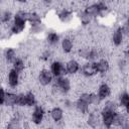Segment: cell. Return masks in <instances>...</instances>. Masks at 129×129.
I'll list each match as a JSON object with an SVG mask.
<instances>
[{
    "label": "cell",
    "mask_w": 129,
    "mask_h": 129,
    "mask_svg": "<svg viewBox=\"0 0 129 129\" xmlns=\"http://www.w3.org/2000/svg\"><path fill=\"white\" fill-rule=\"evenodd\" d=\"M6 93H7V89H6L5 87H2V88H1V99H0V105H2V104L4 103Z\"/></svg>",
    "instance_id": "cell-33"
},
{
    "label": "cell",
    "mask_w": 129,
    "mask_h": 129,
    "mask_svg": "<svg viewBox=\"0 0 129 129\" xmlns=\"http://www.w3.org/2000/svg\"><path fill=\"white\" fill-rule=\"evenodd\" d=\"M90 49L91 45H82L81 47L78 48L77 50V55L79 59L82 60H89V55H90Z\"/></svg>",
    "instance_id": "cell-30"
},
{
    "label": "cell",
    "mask_w": 129,
    "mask_h": 129,
    "mask_svg": "<svg viewBox=\"0 0 129 129\" xmlns=\"http://www.w3.org/2000/svg\"><path fill=\"white\" fill-rule=\"evenodd\" d=\"M103 109V110H109V111H113V112H117L118 110H120L119 106H118V103L116 100H113V99H107L106 101H104L100 107V110Z\"/></svg>",
    "instance_id": "cell-25"
},
{
    "label": "cell",
    "mask_w": 129,
    "mask_h": 129,
    "mask_svg": "<svg viewBox=\"0 0 129 129\" xmlns=\"http://www.w3.org/2000/svg\"><path fill=\"white\" fill-rule=\"evenodd\" d=\"M15 3H17V4H21V5H23V4H26V3H28V1L29 0H13Z\"/></svg>",
    "instance_id": "cell-34"
},
{
    "label": "cell",
    "mask_w": 129,
    "mask_h": 129,
    "mask_svg": "<svg viewBox=\"0 0 129 129\" xmlns=\"http://www.w3.org/2000/svg\"><path fill=\"white\" fill-rule=\"evenodd\" d=\"M28 31L30 34L32 35H40L43 32H45V26L43 23H39V24H32V25H28Z\"/></svg>",
    "instance_id": "cell-31"
},
{
    "label": "cell",
    "mask_w": 129,
    "mask_h": 129,
    "mask_svg": "<svg viewBox=\"0 0 129 129\" xmlns=\"http://www.w3.org/2000/svg\"><path fill=\"white\" fill-rule=\"evenodd\" d=\"M60 50L63 54H71L75 49V39L71 35H66L61 37L59 43Z\"/></svg>",
    "instance_id": "cell-14"
},
{
    "label": "cell",
    "mask_w": 129,
    "mask_h": 129,
    "mask_svg": "<svg viewBox=\"0 0 129 129\" xmlns=\"http://www.w3.org/2000/svg\"><path fill=\"white\" fill-rule=\"evenodd\" d=\"M47 116L49 117L51 122L57 126L63 122L66 116V110L60 105H54L50 107L49 110L47 111Z\"/></svg>",
    "instance_id": "cell-6"
},
{
    "label": "cell",
    "mask_w": 129,
    "mask_h": 129,
    "mask_svg": "<svg viewBox=\"0 0 129 129\" xmlns=\"http://www.w3.org/2000/svg\"><path fill=\"white\" fill-rule=\"evenodd\" d=\"M16 107L17 108H26V95H25V92H18L17 93Z\"/></svg>",
    "instance_id": "cell-32"
},
{
    "label": "cell",
    "mask_w": 129,
    "mask_h": 129,
    "mask_svg": "<svg viewBox=\"0 0 129 129\" xmlns=\"http://www.w3.org/2000/svg\"><path fill=\"white\" fill-rule=\"evenodd\" d=\"M73 91V82L70 76H61L54 78L52 85L50 86V92L53 97L69 96Z\"/></svg>",
    "instance_id": "cell-1"
},
{
    "label": "cell",
    "mask_w": 129,
    "mask_h": 129,
    "mask_svg": "<svg viewBox=\"0 0 129 129\" xmlns=\"http://www.w3.org/2000/svg\"><path fill=\"white\" fill-rule=\"evenodd\" d=\"M25 95H26V108H32L38 104V99L35 92H33L32 90H29L25 92Z\"/></svg>",
    "instance_id": "cell-27"
},
{
    "label": "cell",
    "mask_w": 129,
    "mask_h": 129,
    "mask_svg": "<svg viewBox=\"0 0 129 129\" xmlns=\"http://www.w3.org/2000/svg\"><path fill=\"white\" fill-rule=\"evenodd\" d=\"M27 22H28V25L42 23V16H41V14H40L39 12H37V11H35V10L28 11Z\"/></svg>",
    "instance_id": "cell-26"
},
{
    "label": "cell",
    "mask_w": 129,
    "mask_h": 129,
    "mask_svg": "<svg viewBox=\"0 0 129 129\" xmlns=\"http://www.w3.org/2000/svg\"><path fill=\"white\" fill-rule=\"evenodd\" d=\"M27 17L28 11L24 9H18L14 13V18L8 27L11 35H19L27 28Z\"/></svg>",
    "instance_id": "cell-2"
},
{
    "label": "cell",
    "mask_w": 129,
    "mask_h": 129,
    "mask_svg": "<svg viewBox=\"0 0 129 129\" xmlns=\"http://www.w3.org/2000/svg\"><path fill=\"white\" fill-rule=\"evenodd\" d=\"M14 18V13L11 11L10 8H5L1 11V15H0V20L3 26H6V28L9 27L10 23L12 22Z\"/></svg>",
    "instance_id": "cell-22"
},
{
    "label": "cell",
    "mask_w": 129,
    "mask_h": 129,
    "mask_svg": "<svg viewBox=\"0 0 129 129\" xmlns=\"http://www.w3.org/2000/svg\"><path fill=\"white\" fill-rule=\"evenodd\" d=\"M85 123H86V126L91 127V128L102 127L100 110L96 108H92L91 111L85 117Z\"/></svg>",
    "instance_id": "cell-7"
},
{
    "label": "cell",
    "mask_w": 129,
    "mask_h": 129,
    "mask_svg": "<svg viewBox=\"0 0 129 129\" xmlns=\"http://www.w3.org/2000/svg\"><path fill=\"white\" fill-rule=\"evenodd\" d=\"M96 93H97L98 97L100 98V100L102 102H104V101H106L107 99H109L111 97V95H112V87L110 86L109 83L103 81L100 84H98Z\"/></svg>",
    "instance_id": "cell-13"
},
{
    "label": "cell",
    "mask_w": 129,
    "mask_h": 129,
    "mask_svg": "<svg viewBox=\"0 0 129 129\" xmlns=\"http://www.w3.org/2000/svg\"><path fill=\"white\" fill-rule=\"evenodd\" d=\"M53 48H50L48 46H46L43 50H41L40 54H39V59L42 62H50L53 59Z\"/></svg>",
    "instance_id": "cell-29"
},
{
    "label": "cell",
    "mask_w": 129,
    "mask_h": 129,
    "mask_svg": "<svg viewBox=\"0 0 129 129\" xmlns=\"http://www.w3.org/2000/svg\"><path fill=\"white\" fill-rule=\"evenodd\" d=\"M110 40H111L112 45H114L115 47H120L125 43L126 36L124 34V31H123L121 25H118L113 29V31L111 33Z\"/></svg>",
    "instance_id": "cell-9"
},
{
    "label": "cell",
    "mask_w": 129,
    "mask_h": 129,
    "mask_svg": "<svg viewBox=\"0 0 129 129\" xmlns=\"http://www.w3.org/2000/svg\"><path fill=\"white\" fill-rule=\"evenodd\" d=\"M80 75L84 79H92V78H95L96 76H98L95 61L85 60L81 66Z\"/></svg>",
    "instance_id": "cell-8"
},
{
    "label": "cell",
    "mask_w": 129,
    "mask_h": 129,
    "mask_svg": "<svg viewBox=\"0 0 129 129\" xmlns=\"http://www.w3.org/2000/svg\"><path fill=\"white\" fill-rule=\"evenodd\" d=\"M16 98H17V93L14 92V90H8L7 89L4 103L1 106L5 107V108H10V109L15 108L16 107Z\"/></svg>",
    "instance_id": "cell-21"
},
{
    "label": "cell",
    "mask_w": 129,
    "mask_h": 129,
    "mask_svg": "<svg viewBox=\"0 0 129 129\" xmlns=\"http://www.w3.org/2000/svg\"><path fill=\"white\" fill-rule=\"evenodd\" d=\"M76 16L78 18V20L80 21V24L84 27L89 26L90 24H92V22L94 21V19L89 15V13L85 10V8L79 9L76 13Z\"/></svg>",
    "instance_id": "cell-20"
},
{
    "label": "cell",
    "mask_w": 129,
    "mask_h": 129,
    "mask_svg": "<svg viewBox=\"0 0 129 129\" xmlns=\"http://www.w3.org/2000/svg\"><path fill=\"white\" fill-rule=\"evenodd\" d=\"M95 64H96L98 76H101V77H104L105 75H107L111 70V62L106 56L101 57L100 59L95 61Z\"/></svg>",
    "instance_id": "cell-15"
},
{
    "label": "cell",
    "mask_w": 129,
    "mask_h": 129,
    "mask_svg": "<svg viewBox=\"0 0 129 129\" xmlns=\"http://www.w3.org/2000/svg\"><path fill=\"white\" fill-rule=\"evenodd\" d=\"M46 116H47V112L45 107L41 104H37L34 107L30 108L29 122L35 126H41L44 123Z\"/></svg>",
    "instance_id": "cell-3"
},
{
    "label": "cell",
    "mask_w": 129,
    "mask_h": 129,
    "mask_svg": "<svg viewBox=\"0 0 129 129\" xmlns=\"http://www.w3.org/2000/svg\"><path fill=\"white\" fill-rule=\"evenodd\" d=\"M40 1H41L43 4H45V5H50L53 0H40Z\"/></svg>",
    "instance_id": "cell-36"
},
{
    "label": "cell",
    "mask_w": 129,
    "mask_h": 129,
    "mask_svg": "<svg viewBox=\"0 0 129 129\" xmlns=\"http://www.w3.org/2000/svg\"><path fill=\"white\" fill-rule=\"evenodd\" d=\"M36 81L40 87L46 88L52 85L54 81V77L48 68H42L38 71L36 75Z\"/></svg>",
    "instance_id": "cell-4"
},
{
    "label": "cell",
    "mask_w": 129,
    "mask_h": 129,
    "mask_svg": "<svg viewBox=\"0 0 129 129\" xmlns=\"http://www.w3.org/2000/svg\"><path fill=\"white\" fill-rule=\"evenodd\" d=\"M61 40V36L59 35V33H57L54 30H47L45 32L44 35V41L46 43V46L50 47V48H55L59 45Z\"/></svg>",
    "instance_id": "cell-12"
},
{
    "label": "cell",
    "mask_w": 129,
    "mask_h": 129,
    "mask_svg": "<svg viewBox=\"0 0 129 129\" xmlns=\"http://www.w3.org/2000/svg\"><path fill=\"white\" fill-rule=\"evenodd\" d=\"M48 69L50 70V72L52 73V75H53L54 78H57V77H61V76H66L67 75L66 64H64V62L61 59L53 58L49 62Z\"/></svg>",
    "instance_id": "cell-10"
},
{
    "label": "cell",
    "mask_w": 129,
    "mask_h": 129,
    "mask_svg": "<svg viewBox=\"0 0 129 129\" xmlns=\"http://www.w3.org/2000/svg\"><path fill=\"white\" fill-rule=\"evenodd\" d=\"M85 10L89 13V15L95 20L97 18H100V8H99V5L98 3L95 1V2H92V3H89L86 7H84Z\"/></svg>",
    "instance_id": "cell-23"
},
{
    "label": "cell",
    "mask_w": 129,
    "mask_h": 129,
    "mask_svg": "<svg viewBox=\"0 0 129 129\" xmlns=\"http://www.w3.org/2000/svg\"><path fill=\"white\" fill-rule=\"evenodd\" d=\"M92 107L86 103L85 101L81 100L80 98H77L75 100V113H77V115L81 116V117H86V115L91 111Z\"/></svg>",
    "instance_id": "cell-16"
},
{
    "label": "cell",
    "mask_w": 129,
    "mask_h": 129,
    "mask_svg": "<svg viewBox=\"0 0 129 129\" xmlns=\"http://www.w3.org/2000/svg\"><path fill=\"white\" fill-rule=\"evenodd\" d=\"M118 106L120 109H123L128 103H129V92L126 90H123L122 92H120L118 94V97L116 99Z\"/></svg>",
    "instance_id": "cell-28"
},
{
    "label": "cell",
    "mask_w": 129,
    "mask_h": 129,
    "mask_svg": "<svg viewBox=\"0 0 129 129\" xmlns=\"http://www.w3.org/2000/svg\"><path fill=\"white\" fill-rule=\"evenodd\" d=\"M18 56L17 54V50L12 47V46H7L3 49L2 51V58H3V61L7 64H11L15 58Z\"/></svg>",
    "instance_id": "cell-19"
},
{
    "label": "cell",
    "mask_w": 129,
    "mask_h": 129,
    "mask_svg": "<svg viewBox=\"0 0 129 129\" xmlns=\"http://www.w3.org/2000/svg\"><path fill=\"white\" fill-rule=\"evenodd\" d=\"M11 68H13L15 71H17L18 73H20L21 75L23 73H25L26 68H27V63L25 61V59L21 56H17L15 58V60L11 63Z\"/></svg>",
    "instance_id": "cell-24"
},
{
    "label": "cell",
    "mask_w": 129,
    "mask_h": 129,
    "mask_svg": "<svg viewBox=\"0 0 129 129\" xmlns=\"http://www.w3.org/2000/svg\"><path fill=\"white\" fill-rule=\"evenodd\" d=\"M116 112L109 111V110H100L101 114V124L102 127L105 128H111L113 127V122H114V115Z\"/></svg>",
    "instance_id": "cell-17"
},
{
    "label": "cell",
    "mask_w": 129,
    "mask_h": 129,
    "mask_svg": "<svg viewBox=\"0 0 129 129\" xmlns=\"http://www.w3.org/2000/svg\"><path fill=\"white\" fill-rule=\"evenodd\" d=\"M123 110H124V113L129 117V103H128V104L123 108Z\"/></svg>",
    "instance_id": "cell-35"
},
{
    "label": "cell",
    "mask_w": 129,
    "mask_h": 129,
    "mask_svg": "<svg viewBox=\"0 0 129 129\" xmlns=\"http://www.w3.org/2000/svg\"><path fill=\"white\" fill-rule=\"evenodd\" d=\"M98 1H108V0H96V2H98Z\"/></svg>",
    "instance_id": "cell-37"
},
{
    "label": "cell",
    "mask_w": 129,
    "mask_h": 129,
    "mask_svg": "<svg viewBox=\"0 0 129 129\" xmlns=\"http://www.w3.org/2000/svg\"><path fill=\"white\" fill-rule=\"evenodd\" d=\"M75 12L73 9H70L68 7H62L56 12V17L61 23H69L74 19Z\"/></svg>",
    "instance_id": "cell-18"
},
{
    "label": "cell",
    "mask_w": 129,
    "mask_h": 129,
    "mask_svg": "<svg viewBox=\"0 0 129 129\" xmlns=\"http://www.w3.org/2000/svg\"><path fill=\"white\" fill-rule=\"evenodd\" d=\"M64 64H66V71H67L68 76L75 77L78 74H80L82 63L80 62V60L78 58L71 57V58H69L68 60L64 61Z\"/></svg>",
    "instance_id": "cell-11"
},
{
    "label": "cell",
    "mask_w": 129,
    "mask_h": 129,
    "mask_svg": "<svg viewBox=\"0 0 129 129\" xmlns=\"http://www.w3.org/2000/svg\"><path fill=\"white\" fill-rule=\"evenodd\" d=\"M21 74L10 68L6 73V85L8 90H16L21 84Z\"/></svg>",
    "instance_id": "cell-5"
}]
</instances>
